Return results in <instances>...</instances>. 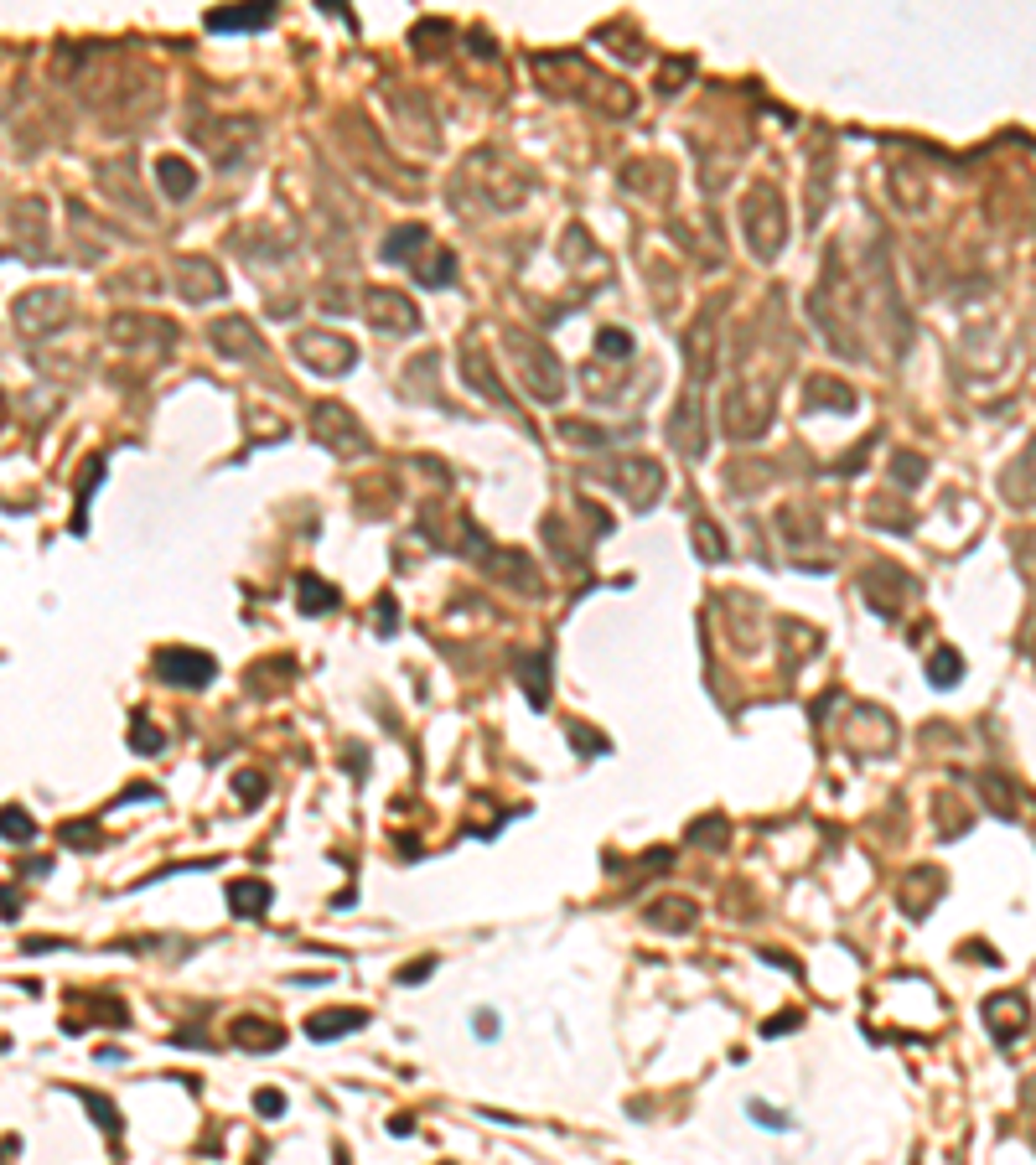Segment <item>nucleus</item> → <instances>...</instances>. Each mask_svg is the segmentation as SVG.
Listing matches in <instances>:
<instances>
[{"label": "nucleus", "mask_w": 1036, "mask_h": 1165, "mask_svg": "<svg viewBox=\"0 0 1036 1165\" xmlns=\"http://www.w3.org/2000/svg\"><path fill=\"white\" fill-rule=\"evenodd\" d=\"M772 410H777L772 378L767 373H741L720 399V430L731 435V441H757V435L772 425Z\"/></svg>", "instance_id": "nucleus-1"}, {"label": "nucleus", "mask_w": 1036, "mask_h": 1165, "mask_svg": "<svg viewBox=\"0 0 1036 1165\" xmlns=\"http://www.w3.org/2000/svg\"><path fill=\"white\" fill-rule=\"evenodd\" d=\"M462 181H477V208L482 213H508L529 197V176H523L518 161H508L503 151H477L467 156Z\"/></svg>", "instance_id": "nucleus-2"}, {"label": "nucleus", "mask_w": 1036, "mask_h": 1165, "mask_svg": "<svg viewBox=\"0 0 1036 1165\" xmlns=\"http://www.w3.org/2000/svg\"><path fill=\"white\" fill-rule=\"evenodd\" d=\"M741 228H747V244L757 260H777V249L788 244V213H783V192L772 181H757L741 197Z\"/></svg>", "instance_id": "nucleus-3"}, {"label": "nucleus", "mask_w": 1036, "mask_h": 1165, "mask_svg": "<svg viewBox=\"0 0 1036 1165\" xmlns=\"http://www.w3.org/2000/svg\"><path fill=\"white\" fill-rule=\"evenodd\" d=\"M508 358H514V373L529 399H539V405H560V394H566V368H560V358L544 348L539 337L529 332H514L508 337Z\"/></svg>", "instance_id": "nucleus-4"}, {"label": "nucleus", "mask_w": 1036, "mask_h": 1165, "mask_svg": "<svg viewBox=\"0 0 1036 1165\" xmlns=\"http://www.w3.org/2000/svg\"><path fill=\"white\" fill-rule=\"evenodd\" d=\"M312 441L317 446H326L332 457H369V430L358 425V414L353 410H342L337 399H321V405H312Z\"/></svg>", "instance_id": "nucleus-5"}, {"label": "nucleus", "mask_w": 1036, "mask_h": 1165, "mask_svg": "<svg viewBox=\"0 0 1036 1165\" xmlns=\"http://www.w3.org/2000/svg\"><path fill=\"white\" fill-rule=\"evenodd\" d=\"M720 348V337H715V306H705V312L695 316V326L684 332V373H689V384H684V394H700L705 399V389H711V378H715V353Z\"/></svg>", "instance_id": "nucleus-6"}, {"label": "nucleus", "mask_w": 1036, "mask_h": 1165, "mask_svg": "<svg viewBox=\"0 0 1036 1165\" xmlns=\"http://www.w3.org/2000/svg\"><path fill=\"white\" fill-rule=\"evenodd\" d=\"M607 487H612V493H622L632 508H653L664 498V466L653 457H617L607 466Z\"/></svg>", "instance_id": "nucleus-7"}, {"label": "nucleus", "mask_w": 1036, "mask_h": 1165, "mask_svg": "<svg viewBox=\"0 0 1036 1165\" xmlns=\"http://www.w3.org/2000/svg\"><path fill=\"white\" fill-rule=\"evenodd\" d=\"M11 316H16V332H22V337H47V332H58V326L68 321V296H63V290H52V285L22 290L16 306H11Z\"/></svg>", "instance_id": "nucleus-8"}, {"label": "nucleus", "mask_w": 1036, "mask_h": 1165, "mask_svg": "<svg viewBox=\"0 0 1036 1165\" xmlns=\"http://www.w3.org/2000/svg\"><path fill=\"white\" fill-rule=\"evenodd\" d=\"M296 358H301L312 373L337 378V373H348L353 363H358V348H353L348 337L326 332V326H312V332H301V337H296Z\"/></svg>", "instance_id": "nucleus-9"}, {"label": "nucleus", "mask_w": 1036, "mask_h": 1165, "mask_svg": "<svg viewBox=\"0 0 1036 1165\" xmlns=\"http://www.w3.org/2000/svg\"><path fill=\"white\" fill-rule=\"evenodd\" d=\"M363 316H369V326H378V332H399V337L420 326L415 301L405 296V290H384V285L363 290Z\"/></svg>", "instance_id": "nucleus-10"}, {"label": "nucleus", "mask_w": 1036, "mask_h": 1165, "mask_svg": "<svg viewBox=\"0 0 1036 1165\" xmlns=\"http://www.w3.org/2000/svg\"><path fill=\"white\" fill-rule=\"evenodd\" d=\"M156 673L167 684H176V689H203V684H213L218 663L208 658V653H197V648H161L156 653Z\"/></svg>", "instance_id": "nucleus-11"}, {"label": "nucleus", "mask_w": 1036, "mask_h": 1165, "mask_svg": "<svg viewBox=\"0 0 1036 1165\" xmlns=\"http://www.w3.org/2000/svg\"><path fill=\"white\" fill-rule=\"evenodd\" d=\"M176 285H181V296L187 301H218L228 290V280H223V269H218V260H208V254H187V260L176 265Z\"/></svg>", "instance_id": "nucleus-12"}, {"label": "nucleus", "mask_w": 1036, "mask_h": 1165, "mask_svg": "<svg viewBox=\"0 0 1036 1165\" xmlns=\"http://www.w3.org/2000/svg\"><path fill=\"white\" fill-rule=\"evenodd\" d=\"M208 337H213V348L223 353L228 363H249V358H260V353H265V342L254 337V326H249L244 316H223V321H213V326H208Z\"/></svg>", "instance_id": "nucleus-13"}, {"label": "nucleus", "mask_w": 1036, "mask_h": 1165, "mask_svg": "<svg viewBox=\"0 0 1036 1165\" xmlns=\"http://www.w3.org/2000/svg\"><path fill=\"white\" fill-rule=\"evenodd\" d=\"M462 373H467V384L477 389L487 405H514V394H508L503 384H498V373H493V363H487V353L477 348V342H462Z\"/></svg>", "instance_id": "nucleus-14"}, {"label": "nucleus", "mask_w": 1036, "mask_h": 1165, "mask_svg": "<svg viewBox=\"0 0 1036 1165\" xmlns=\"http://www.w3.org/2000/svg\"><path fill=\"white\" fill-rule=\"evenodd\" d=\"M11 228H16V244H22L26 260H47V213H42V203H36V197L16 208Z\"/></svg>", "instance_id": "nucleus-15"}, {"label": "nucleus", "mask_w": 1036, "mask_h": 1165, "mask_svg": "<svg viewBox=\"0 0 1036 1165\" xmlns=\"http://www.w3.org/2000/svg\"><path fill=\"white\" fill-rule=\"evenodd\" d=\"M482 565H487V575H498V580H514V586H523V591H539V575H534V565H529V555H518V550H487L482 544Z\"/></svg>", "instance_id": "nucleus-16"}, {"label": "nucleus", "mask_w": 1036, "mask_h": 1165, "mask_svg": "<svg viewBox=\"0 0 1036 1165\" xmlns=\"http://www.w3.org/2000/svg\"><path fill=\"white\" fill-rule=\"evenodd\" d=\"M804 410L809 414L814 410H856V389L829 373H814V378H804Z\"/></svg>", "instance_id": "nucleus-17"}, {"label": "nucleus", "mask_w": 1036, "mask_h": 1165, "mask_svg": "<svg viewBox=\"0 0 1036 1165\" xmlns=\"http://www.w3.org/2000/svg\"><path fill=\"white\" fill-rule=\"evenodd\" d=\"M156 181H161V192H167L172 203H187V197L197 192V167H192V161H181V156H161L156 161Z\"/></svg>", "instance_id": "nucleus-18"}, {"label": "nucleus", "mask_w": 1036, "mask_h": 1165, "mask_svg": "<svg viewBox=\"0 0 1036 1165\" xmlns=\"http://www.w3.org/2000/svg\"><path fill=\"white\" fill-rule=\"evenodd\" d=\"M275 22V6H228V11H208L213 31H260Z\"/></svg>", "instance_id": "nucleus-19"}, {"label": "nucleus", "mask_w": 1036, "mask_h": 1165, "mask_svg": "<svg viewBox=\"0 0 1036 1165\" xmlns=\"http://www.w3.org/2000/svg\"><path fill=\"white\" fill-rule=\"evenodd\" d=\"M145 332H156V337H176V326L172 321H161V316H135V312H124V316H115V321H109V337H115V342H140Z\"/></svg>", "instance_id": "nucleus-20"}, {"label": "nucleus", "mask_w": 1036, "mask_h": 1165, "mask_svg": "<svg viewBox=\"0 0 1036 1165\" xmlns=\"http://www.w3.org/2000/svg\"><path fill=\"white\" fill-rule=\"evenodd\" d=\"M430 244V233H425V223H399L389 239H384V260L389 265H410L415 254H420Z\"/></svg>", "instance_id": "nucleus-21"}, {"label": "nucleus", "mask_w": 1036, "mask_h": 1165, "mask_svg": "<svg viewBox=\"0 0 1036 1165\" xmlns=\"http://www.w3.org/2000/svg\"><path fill=\"white\" fill-rule=\"evenodd\" d=\"M363 1026V1010H321V1015H306V1036L312 1042H332L342 1031H358Z\"/></svg>", "instance_id": "nucleus-22"}, {"label": "nucleus", "mask_w": 1036, "mask_h": 1165, "mask_svg": "<svg viewBox=\"0 0 1036 1165\" xmlns=\"http://www.w3.org/2000/svg\"><path fill=\"white\" fill-rule=\"evenodd\" d=\"M228 906L233 917H260L270 906V881H228Z\"/></svg>", "instance_id": "nucleus-23"}, {"label": "nucleus", "mask_w": 1036, "mask_h": 1165, "mask_svg": "<svg viewBox=\"0 0 1036 1165\" xmlns=\"http://www.w3.org/2000/svg\"><path fill=\"white\" fill-rule=\"evenodd\" d=\"M648 922L659 927V933H684V927L695 922V901H684V897L653 901V906H648Z\"/></svg>", "instance_id": "nucleus-24"}, {"label": "nucleus", "mask_w": 1036, "mask_h": 1165, "mask_svg": "<svg viewBox=\"0 0 1036 1165\" xmlns=\"http://www.w3.org/2000/svg\"><path fill=\"white\" fill-rule=\"evenodd\" d=\"M518 679H523V689H529V704L544 709V700H550V658H544V653L518 658Z\"/></svg>", "instance_id": "nucleus-25"}, {"label": "nucleus", "mask_w": 1036, "mask_h": 1165, "mask_svg": "<svg viewBox=\"0 0 1036 1165\" xmlns=\"http://www.w3.org/2000/svg\"><path fill=\"white\" fill-rule=\"evenodd\" d=\"M233 1042H244L249 1051H275L285 1042L280 1026H265V1021H233Z\"/></svg>", "instance_id": "nucleus-26"}, {"label": "nucleus", "mask_w": 1036, "mask_h": 1165, "mask_svg": "<svg viewBox=\"0 0 1036 1165\" xmlns=\"http://www.w3.org/2000/svg\"><path fill=\"white\" fill-rule=\"evenodd\" d=\"M296 596H301V611H312V616H321V611H332L337 607V591L326 586V580H317V575H301L296 580Z\"/></svg>", "instance_id": "nucleus-27"}, {"label": "nucleus", "mask_w": 1036, "mask_h": 1165, "mask_svg": "<svg viewBox=\"0 0 1036 1165\" xmlns=\"http://www.w3.org/2000/svg\"><path fill=\"white\" fill-rule=\"evenodd\" d=\"M36 834V824H31V813L26 808H16V803H6L0 808V840H11V845H26Z\"/></svg>", "instance_id": "nucleus-28"}, {"label": "nucleus", "mask_w": 1036, "mask_h": 1165, "mask_svg": "<svg viewBox=\"0 0 1036 1165\" xmlns=\"http://www.w3.org/2000/svg\"><path fill=\"white\" fill-rule=\"evenodd\" d=\"M430 254H435V260H425L420 269H415L420 285H451V280H457V260H451L446 249H430Z\"/></svg>", "instance_id": "nucleus-29"}, {"label": "nucleus", "mask_w": 1036, "mask_h": 1165, "mask_svg": "<svg viewBox=\"0 0 1036 1165\" xmlns=\"http://www.w3.org/2000/svg\"><path fill=\"white\" fill-rule=\"evenodd\" d=\"M747 1114L762 1124V1130H772V1135H788V1130H793V1119L783 1114V1108H767L762 1098H752V1103H747Z\"/></svg>", "instance_id": "nucleus-30"}, {"label": "nucleus", "mask_w": 1036, "mask_h": 1165, "mask_svg": "<svg viewBox=\"0 0 1036 1165\" xmlns=\"http://www.w3.org/2000/svg\"><path fill=\"white\" fill-rule=\"evenodd\" d=\"M560 435L575 441V446H607L612 441V430H596V425H580V420H560Z\"/></svg>", "instance_id": "nucleus-31"}, {"label": "nucleus", "mask_w": 1036, "mask_h": 1165, "mask_svg": "<svg viewBox=\"0 0 1036 1165\" xmlns=\"http://www.w3.org/2000/svg\"><path fill=\"white\" fill-rule=\"evenodd\" d=\"M596 353H607V358H627V353H632V337L622 332V326H602V332H596Z\"/></svg>", "instance_id": "nucleus-32"}, {"label": "nucleus", "mask_w": 1036, "mask_h": 1165, "mask_svg": "<svg viewBox=\"0 0 1036 1165\" xmlns=\"http://www.w3.org/2000/svg\"><path fill=\"white\" fill-rule=\"evenodd\" d=\"M695 544H700V559H725V544H720V534H715V523H695Z\"/></svg>", "instance_id": "nucleus-33"}, {"label": "nucleus", "mask_w": 1036, "mask_h": 1165, "mask_svg": "<svg viewBox=\"0 0 1036 1165\" xmlns=\"http://www.w3.org/2000/svg\"><path fill=\"white\" fill-rule=\"evenodd\" d=\"M233 793H239L244 808H254V803L265 798V777H260V772H239V777H233Z\"/></svg>", "instance_id": "nucleus-34"}, {"label": "nucleus", "mask_w": 1036, "mask_h": 1165, "mask_svg": "<svg viewBox=\"0 0 1036 1165\" xmlns=\"http://www.w3.org/2000/svg\"><path fill=\"white\" fill-rule=\"evenodd\" d=\"M689 73H695V63H689V58H674V63L659 73V94H679V83L689 78Z\"/></svg>", "instance_id": "nucleus-35"}, {"label": "nucleus", "mask_w": 1036, "mask_h": 1165, "mask_svg": "<svg viewBox=\"0 0 1036 1165\" xmlns=\"http://www.w3.org/2000/svg\"><path fill=\"white\" fill-rule=\"evenodd\" d=\"M928 679H933L938 689L959 684V653H938V658H933V668H928Z\"/></svg>", "instance_id": "nucleus-36"}, {"label": "nucleus", "mask_w": 1036, "mask_h": 1165, "mask_svg": "<svg viewBox=\"0 0 1036 1165\" xmlns=\"http://www.w3.org/2000/svg\"><path fill=\"white\" fill-rule=\"evenodd\" d=\"M130 741H135L140 756H156V752H161V731H156V725H145L140 715H135V725H130Z\"/></svg>", "instance_id": "nucleus-37"}, {"label": "nucleus", "mask_w": 1036, "mask_h": 1165, "mask_svg": "<svg viewBox=\"0 0 1036 1165\" xmlns=\"http://www.w3.org/2000/svg\"><path fill=\"white\" fill-rule=\"evenodd\" d=\"M566 731H570V741L580 746V756H602V752H607V736H596V731H586V725H575V720H570V725H566Z\"/></svg>", "instance_id": "nucleus-38"}, {"label": "nucleus", "mask_w": 1036, "mask_h": 1165, "mask_svg": "<svg viewBox=\"0 0 1036 1165\" xmlns=\"http://www.w3.org/2000/svg\"><path fill=\"white\" fill-rule=\"evenodd\" d=\"M83 1103L94 1108V1119H99V1130H109V1135H120V1114H115V1103H104L99 1093H83Z\"/></svg>", "instance_id": "nucleus-39"}, {"label": "nucleus", "mask_w": 1036, "mask_h": 1165, "mask_svg": "<svg viewBox=\"0 0 1036 1165\" xmlns=\"http://www.w3.org/2000/svg\"><path fill=\"white\" fill-rule=\"evenodd\" d=\"M254 1108H260L265 1119H275V1114H285V1093H275V1088H260V1093H254Z\"/></svg>", "instance_id": "nucleus-40"}, {"label": "nucleus", "mask_w": 1036, "mask_h": 1165, "mask_svg": "<svg viewBox=\"0 0 1036 1165\" xmlns=\"http://www.w3.org/2000/svg\"><path fill=\"white\" fill-rule=\"evenodd\" d=\"M63 840H68L73 849H88V845H94V824H68Z\"/></svg>", "instance_id": "nucleus-41"}, {"label": "nucleus", "mask_w": 1036, "mask_h": 1165, "mask_svg": "<svg viewBox=\"0 0 1036 1165\" xmlns=\"http://www.w3.org/2000/svg\"><path fill=\"white\" fill-rule=\"evenodd\" d=\"M435 969V958H420V963H410V969H399V985H420V979Z\"/></svg>", "instance_id": "nucleus-42"}, {"label": "nucleus", "mask_w": 1036, "mask_h": 1165, "mask_svg": "<svg viewBox=\"0 0 1036 1165\" xmlns=\"http://www.w3.org/2000/svg\"><path fill=\"white\" fill-rule=\"evenodd\" d=\"M471 1031H482V1036H498V1015H471Z\"/></svg>", "instance_id": "nucleus-43"}, {"label": "nucleus", "mask_w": 1036, "mask_h": 1165, "mask_svg": "<svg viewBox=\"0 0 1036 1165\" xmlns=\"http://www.w3.org/2000/svg\"><path fill=\"white\" fill-rule=\"evenodd\" d=\"M788 1026H798V1015H777L772 1026H762V1036H777V1031H788Z\"/></svg>", "instance_id": "nucleus-44"}]
</instances>
